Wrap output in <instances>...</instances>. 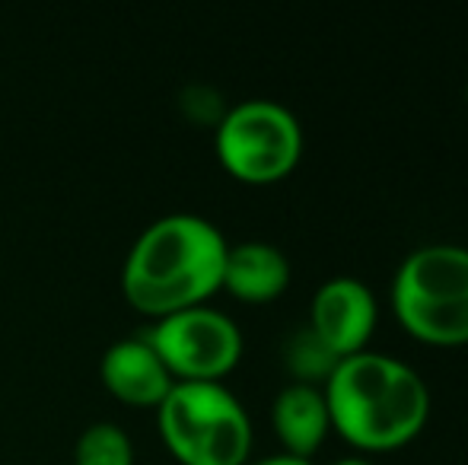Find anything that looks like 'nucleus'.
Wrapping results in <instances>:
<instances>
[{
  "label": "nucleus",
  "instance_id": "nucleus-1",
  "mask_svg": "<svg viewBox=\"0 0 468 465\" xmlns=\"http://www.w3.org/2000/svg\"><path fill=\"white\" fill-rule=\"evenodd\" d=\"M227 248L220 227L201 214H163L137 233L124 255V300L154 319L207 303L223 284Z\"/></svg>",
  "mask_w": 468,
  "mask_h": 465
},
{
  "label": "nucleus",
  "instance_id": "nucleus-2",
  "mask_svg": "<svg viewBox=\"0 0 468 465\" xmlns=\"http://www.w3.org/2000/svg\"><path fill=\"white\" fill-rule=\"evenodd\" d=\"M322 396L332 434L357 453H392L424 434L431 421V389L411 364L382 351L345 357Z\"/></svg>",
  "mask_w": 468,
  "mask_h": 465
},
{
  "label": "nucleus",
  "instance_id": "nucleus-3",
  "mask_svg": "<svg viewBox=\"0 0 468 465\" xmlns=\"http://www.w3.org/2000/svg\"><path fill=\"white\" fill-rule=\"evenodd\" d=\"M399 325L431 348L468 344V246L431 242L401 259L392 278Z\"/></svg>",
  "mask_w": 468,
  "mask_h": 465
},
{
  "label": "nucleus",
  "instance_id": "nucleus-4",
  "mask_svg": "<svg viewBox=\"0 0 468 465\" xmlns=\"http://www.w3.org/2000/svg\"><path fill=\"white\" fill-rule=\"evenodd\" d=\"M166 449L182 465H246L252 417L223 383H176L156 405Z\"/></svg>",
  "mask_w": 468,
  "mask_h": 465
},
{
  "label": "nucleus",
  "instance_id": "nucleus-5",
  "mask_svg": "<svg viewBox=\"0 0 468 465\" xmlns=\"http://www.w3.org/2000/svg\"><path fill=\"white\" fill-rule=\"evenodd\" d=\"M214 150L233 179L274 185L300 166L303 124L283 102L242 100L214 124Z\"/></svg>",
  "mask_w": 468,
  "mask_h": 465
},
{
  "label": "nucleus",
  "instance_id": "nucleus-6",
  "mask_svg": "<svg viewBox=\"0 0 468 465\" xmlns=\"http://www.w3.org/2000/svg\"><path fill=\"white\" fill-rule=\"evenodd\" d=\"M176 383H220L242 357V332L217 306H188L154 319L144 332Z\"/></svg>",
  "mask_w": 468,
  "mask_h": 465
},
{
  "label": "nucleus",
  "instance_id": "nucleus-7",
  "mask_svg": "<svg viewBox=\"0 0 468 465\" xmlns=\"http://www.w3.org/2000/svg\"><path fill=\"white\" fill-rule=\"evenodd\" d=\"M376 325H379V303L360 278L338 274L315 287L313 300H309L306 329L335 357L345 360L360 351H370Z\"/></svg>",
  "mask_w": 468,
  "mask_h": 465
},
{
  "label": "nucleus",
  "instance_id": "nucleus-8",
  "mask_svg": "<svg viewBox=\"0 0 468 465\" xmlns=\"http://www.w3.org/2000/svg\"><path fill=\"white\" fill-rule=\"evenodd\" d=\"M99 379L112 396L137 408H156L176 386L173 373L144 335L112 342L99 357Z\"/></svg>",
  "mask_w": 468,
  "mask_h": 465
},
{
  "label": "nucleus",
  "instance_id": "nucleus-9",
  "mask_svg": "<svg viewBox=\"0 0 468 465\" xmlns=\"http://www.w3.org/2000/svg\"><path fill=\"white\" fill-rule=\"evenodd\" d=\"M271 428L281 440V453L313 460L332 434V417L319 386L287 383L271 402Z\"/></svg>",
  "mask_w": 468,
  "mask_h": 465
},
{
  "label": "nucleus",
  "instance_id": "nucleus-10",
  "mask_svg": "<svg viewBox=\"0 0 468 465\" xmlns=\"http://www.w3.org/2000/svg\"><path fill=\"white\" fill-rule=\"evenodd\" d=\"M290 259L278 246L261 239L236 242L227 248L220 291L233 293L242 303H271L290 287Z\"/></svg>",
  "mask_w": 468,
  "mask_h": 465
},
{
  "label": "nucleus",
  "instance_id": "nucleus-11",
  "mask_svg": "<svg viewBox=\"0 0 468 465\" xmlns=\"http://www.w3.org/2000/svg\"><path fill=\"white\" fill-rule=\"evenodd\" d=\"M338 364H341V357H335V354L328 351L306 325L290 332L287 342H283V366H287L293 383L319 386L322 389Z\"/></svg>",
  "mask_w": 468,
  "mask_h": 465
},
{
  "label": "nucleus",
  "instance_id": "nucleus-12",
  "mask_svg": "<svg viewBox=\"0 0 468 465\" xmlns=\"http://www.w3.org/2000/svg\"><path fill=\"white\" fill-rule=\"evenodd\" d=\"M74 465H134V443L115 421H93L74 443Z\"/></svg>",
  "mask_w": 468,
  "mask_h": 465
},
{
  "label": "nucleus",
  "instance_id": "nucleus-13",
  "mask_svg": "<svg viewBox=\"0 0 468 465\" xmlns=\"http://www.w3.org/2000/svg\"><path fill=\"white\" fill-rule=\"evenodd\" d=\"M246 465H315V462L300 460V456H290V453H274V456H261V460H249Z\"/></svg>",
  "mask_w": 468,
  "mask_h": 465
},
{
  "label": "nucleus",
  "instance_id": "nucleus-14",
  "mask_svg": "<svg viewBox=\"0 0 468 465\" xmlns=\"http://www.w3.org/2000/svg\"><path fill=\"white\" fill-rule=\"evenodd\" d=\"M332 465H376V462L367 460V456H345V460H335Z\"/></svg>",
  "mask_w": 468,
  "mask_h": 465
},
{
  "label": "nucleus",
  "instance_id": "nucleus-15",
  "mask_svg": "<svg viewBox=\"0 0 468 465\" xmlns=\"http://www.w3.org/2000/svg\"><path fill=\"white\" fill-rule=\"evenodd\" d=\"M465 102H468V77H465Z\"/></svg>",
  "mask_w": 468,
  "mask_h": 465
}]
</instances>
